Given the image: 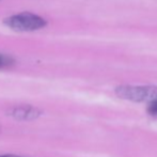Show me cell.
<instances>
[{"mask_svg": "<svg viewBox=\"0 0 157 157\" xmlns=\"http://www.w3.org/2000/svg\"><path fill=\"white\" fill-rule=\"evenodd\" d=\"M4 25L15 31H35L45 27L47 21L33 13H19L6 17Z\"/></svg>", "mask_w": 157, "mask_h": 157, "instance_id": "6da1fadb", "label": "cell"}, {"mask_svg": "<svg viewBox=\"0 0 157 157\" xmlns=\"http://www.w3.org/2000/svg\"><path fill=\"white\" fill-rule=\"evenodd\" d=\"M116 94L120 98L132 101H157V87L153 86H120L116 89Z\"/></svg>", "mask_w": 157, "mask_h": 157, "instance_id": "7a4b0ae2", "label": "cell"}, {"mask_svg": "<svg viewBox=\"0 0 157 157\" xmlns=\"http://www.w3.org/2000/svg\"><path fill=\"white\" fill-rule=\"evenodd\" d=\"M12 114L16 119L19 120H30V119H34L39 116V112L36 111V109L32 107H16L12 110Z\"/></svg>", "mask_w": 157, "mask_h": 157, "instance_id": "3957f363", "label": "cell"}, {"mask_svg": "<svg viewBox=\"0 0 157 157\" xmlns=\"http://www.w3.org/2000/svg\"><path fill=\"white\" fill-rule=\"evenodd\" d=\"M13 64H14V60L12 57L0 54V68L9 67V66H12Z\"/></svg>", "mask_w": 157, "mask_h": 157, "instance_id": "277c9868", "label": "cell"}, {"mask_svg": "<svg viewBox=\"0 0 157 157\" xmlns=\"http://www.w3.org/2000/svg\"><path fill=\"white\" fill-rule=\"evenodd\" d=\"M149 113L151 116H154V117H157V101H153L149 105Z\"/></svg>", "mask_w": 157, "mask_h": 157, "instance_id": "5b68a950", "label": "cell"}, {"mask_svg": "<svg viewBox=\"0 0 157 157\" xmlns=\"http://www.w3.org/2000/svg\"><path fill=\"white\" fill-rule=\"evenodd\" d=\"M0 157H23V156L13 155V154H4V155H0Z\"/></svg>", "mask_w": 157, "mask_h": 157, "instance_id": "8992f818", "label": "cell"}]
</instances>
